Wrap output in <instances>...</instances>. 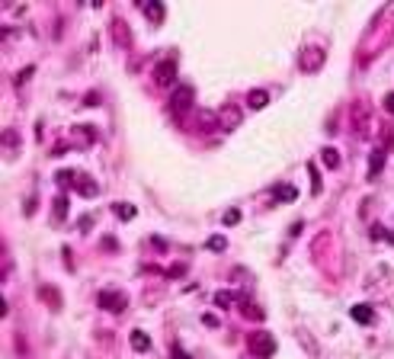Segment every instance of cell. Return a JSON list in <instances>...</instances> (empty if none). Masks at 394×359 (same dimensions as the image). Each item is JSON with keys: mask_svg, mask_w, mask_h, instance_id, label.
<instances>
[{"mask_svg": "<svg viewBox=\"0 0 394 359\" xmlns=\"http://www.w3.org/2000/svg\"><path fill=\"white\" fill-rule=\"evenodd\" d=\"M250 350H253V353H260V356H273V350H276L273 334H266V330L250 334Z\"/></svg>", "mask_w": 394, "mask_h": 359, "instance_id": "6da1fadb", "label": "cell"}, {"mask_svg": "<svg viewBox=\"0 0 394 359\" xmlns=\"http://www.w3.org/2000/svg\"><path fill=\"white\" fill-rule=\"evenodd\" d=\"M173 80H176V61H160L157 64V84L170 87Z\"/></svg>", "mask_w": 394, "mask_h": 359, "instance_id": "7a4b0ae2", "label": "cell"}, {"mask_svg": "<svg viewBox=\"0 0 394 359\" xmlns=\"http://www.w3.org/2000/svg\"><path fill=\"white\" fill-rule=\"evenodd\" d=\"M321 61H324V51L311 49V51H304V55H301V67H304V71H317Z\"/></svg>", "mask_w": 394, "mask_h": 359, "instance_id": "3957f363", "label": "cell"}, {"mask_svg": "<svg viewBox=\"0 0 394 359\" xmlns=\"http://www.w3.org/2000/svg\"><path fill=\"white\" fill-rule=\"evenodd\" d=\"M349 317H352V321H359V324H372V321H375V314H372L369 305H356V308H349Z\"/></svg>", "mask_w": 394, "mask_h": 359, "instance_id": "277c9868", "label": "cell"}, {"mask_svg": "<svg viewBox=\"0 0 394 359\" xmlns=\"http://www.w3.org/2000/svg\"><path fill=\"white\" fill-rule=\"evenodd\" d=\"M99 305L109 308V311H122V308H125V299L115 295V292H103V295H99Z\"/></svg>", "mask_w": 394, "mask_h": 359, "instance_id": "5b68a950", "label": "cell"}, {"mask_svg": "<svg viewBox=\"0 0 394 359\" xmlns=\"http://www.w3.org/2000/svg\"><path fill=\"white\" fill-rule=\"evenodd\" d=\"M132 347L138 350V353H145V350H151V337H148L145 330H132Z\"/></svg>", "mask_w": 394, "mask_h": 359, "instance_id": "8992f818", "label": "cell"}, {"mask_svg": "<svg viewBox=\"0 0 394 359\" xmlns=\"http://www.w3.org/2000/svg\"><path fill=\"white\" fill-rule=\"evenodd\" d=\"M382 167H385V151H375L372 154V164H369V180H375Z\"/></svg>", "mask_w": 394, "mask_h": 359, "instance_id": "52a82bcc", "label": "cell"}, {"mask_svg": "<svg viewBox=\"0 0 394 359\" xmlns=\"http://www.w3.org/2000/svg\"><path fill=\"white\" fill-rule=\"evenodd\" d=\"M247 106H250V109H263V106H266V93H263V90H253V93L247 97Z\"/></svg>", "mask_w": 394, "mask_h": 359, "instance_id": "ba28073f", "label": "cell"}, {"mask_svg": "<svg viewBox=\"0 0 394 359\" xmlns=\"http://www.w3.org/2000/svg\"><path fill=\"white\" fill-rule=\"evenodd\" d=\"M189 100H193V90H189V87H180V93L173 97V106L183 109V106H189Z\"/></svg>", "mask_w": 394, "mask_h": 359, "instance_id": "9c48e42d", "label": "cell"}, {"mask_svg": "<svg viewBox=\"0 0 394 359\" xmlns=\"http://www.w3.org/2000/svg\"><path fill=\"white\" fill-rule=\"evenodd\" d=\"M321 160L330 167V170H334V167L340 164V157H337V151H334V148H324V151H321Z\"/></svg>", "mask_w": 394, "mask_h": 359, "instance_id": "30bf717a", "label": "cell"}, {"mask_svg": "<svg viewBox=\"0 0 394 359\" xmlns=\"http://www.w3.org/2000/svg\"><path fill=\"white\" fill-rule=\"evenodd\" d=\"M115 215H119V218H135V208L132 205H125V202H119V205H115Z\"/></svg>", "mask_w": 394, "mask_h": 359, "instance_id": "8fae6325", "label": "cell"}, {"mask_svg": "<svg viewBox=\"0 0 394 359\" xmlns=\"http://www.w3.org/2000/svg\"><path fill=\"white\" fill-rule=\"evenodd\" d=\"M228 247V241L221 238V234H215V238H208V250H225Z\"/></svg>", "mask_w": 394, "mask_h": 359, "instance_id": "7c38bea8", "label": "cell"}, {"mask_svg": "<svg viewBox=\"0 0 394 359\" xmlns=\"http://www.w3.org/2000/svg\"><path fill=\"white\" fill-rule=\"evenodd\" d=\"M215 302H218L221 308H228V305L234 302V295H231V292H218V295H215Z\"/></svg>", "mask_w": 394, "mask_h": 359, "instance_id": "4fadbf2b", "label": "cell"}, {"mask_svg": "<svg viewBox=\"0 0 394 359\" xmlns=\"http://www.w3.org/2000/svg\"><path fill=\"white\" fill-rule=\"evenodd\" d=\"M237 221H241V212H237V208L225 212V225H237Z\"/></svg>", "mask_w": 394, "mask_h": 359, "instance_id": "5bb4252c", "label": "cell"}, {"mask_svg": "<svg viewBox=\"0 0 394 359\" xmlns=\"http://www.w3.org/2000/svg\"><path fill=\"white\" fill-rule=\"evenodd\" d=\"M145 13H148V16H154V19H160V16H164V10H160V6H157V3H151V6H145Z\"/></svg>", "mask_w": 394, "mask_h": 359, "instance_id": "9a60e30c", "label": "cell"}, {"mask_svg": "<svg viewBox=\"0 0 394 359\" xmlns=\"http://www.w3.org/2000/svg\"><path fill=\"white\" fill-rule=\"evenodd\" d=\"M80 193H84V196H93V193H97V186H93V183H80Z\"/></svg>", "mask_w": 394, "mask_h": 359, "instance_id": "2e32d148", "label": "cell"}, {"mask_svg": "<svg viewBox=\"0 0 394 359\" xmlns=\"http://www.w3.org/2000/svg\"><path fill=\"white\" fill-rule=\"evenodd\" d=\"M385 109H388L391 116H394V93H388V97H385Z\"/></svg>", "mask_w": 394, "mask_h": 359, "instance_id": "e0dca14e", "label": "cell"}, {"mask_svg": "<svg viewBox=\"0 0 394 359\" xmlns=\"http://www.w3.org/2000/svg\"><path fill=\"white\" fill-rule=\"evenodd\" d=\"M202 321H205L208 327H218V317H215V314H202Z\"/></svg>", "mask_w": 394, "mask_h": 359, "instance_id": "ac0fdd59", "label": "cell"}, {"mask_svg": "<svg viewBox=\"0 0 394 359\" xmlns=\"http://www.w3.org/2000/svg\"><path fill=\"white\" fill-rule=\"evenodd\" d=\"M64 208H67V199L61 196V199H58V205H55V212H58V215H64Z\"/></svg>", "mask_w": 394, "mask_h": 359, "instance_id": "d6986e66", "label": "cell"}, {"mask_svg": "<svg viewBox=\"0 0 394 359\" xmlns=\"http://www.w3.org/2000/svg\"><path fill=\"white\" fill-rule=\"evenodd\" d=\"M170 359H189V356L183 353V350H173V356H170Z\"/></svg>", "mask_w": 394, "mask_h": 359, "instance_id": "ffe728a7", "label": "cell"}]
</instances>
